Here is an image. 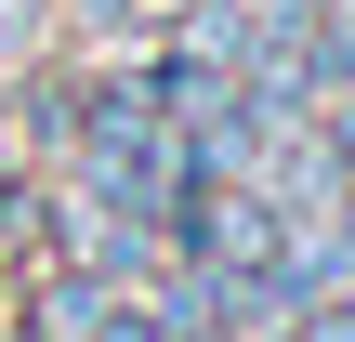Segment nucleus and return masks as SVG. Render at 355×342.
<instances>
[{
    "mask_svg": "<svg viewBox=\"0 0 355 342\" xmlns=\"http://www.w3.org/2000/svg\"><path fill=\"white\" fill-rule=\"evenodd\" d=\"M316 342H355V316H329V330H316Z\"/></svg>",
    "mask_w": 355,
    "mask_h": 342,
    "instance_id": "1",
    "label": "nucleus"
}]
</instances>
